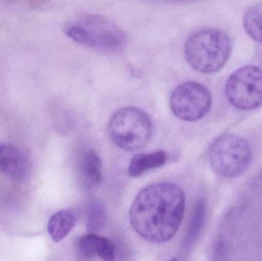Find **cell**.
Here are the masks:
<instances>
[{"label": "cell", "instance_id": "11", "mask_svg": "<svg viewBox=\"0 0 262 261\" xmlns=\"http://www.w3.org/2000/svg\"><path fill=\"white\" fill-rule=\"evenodd\" d=\"M75 213L69 209L57 211L48 223V232L53 242H61L72 231L76 224Z\"/></svg>", "mask_w": 262, "mask_h": 261}, {"label": "cell", "instance_id": "2", "mask_svg": "<svg viewBox=\"0 0 262 261\" xmlns=\"http://www.w3.org/2000/svg\"><path fill=\"white\" fill-rule=\"evenodd\" d=\"M64 33L78 44L105 53L123 52L127 34L112 20L98 14H86L66 23Z\"/></svg>", "mask_w": 262, "mask_h": 261}, {"label": "cell", "instance_id": "6", "mask_svg": "<svg viewBox=\"0 0 262 261\" xmlns=\"http://www.w3.org/2000/svg\"><path fill=\"white\" fill-rule=\"evenodd\" d=\"M226 96L240 110H255L262 105V70L245 66L234 72L226 83Z\"/></svg>", "mask_w": 262, "mask_h": 261}, {"label": "cell", "instance_id": "10", "mask_svg": "<svg viewBox=\"0 0 262 261\" xmlns=\"http://www.w3.org/2000/svg\"><path fill=\"white\" fill-rule=\"evenodd\" d=\"M167 161V155L164 151L152 152L151 153H138L131 159L128 167L130 177H140L146 172L163 167Z\"/></svg>", "mask_w": 262, "mask_h": 261}, {"label": "cell", "instance_id": "4", "mask_svg": "<svg viewBox=\"0 0 262 261\" xmlns=\"http://www.w3.org/2000/svg\"><path fill=\"white\" fill-rule=\"evenodd\" d=\"M112 141L125 151L141 150L150 140L152 124L149 116L135 107H124L112 115L108 124Z\"/></svg>", "mask_w": 262, "mask_h": 261}, {"label": "cell", "instance_id": "1", "mask_svg": "<svg viewBox=\"0 0 262 261\" xmlns=\"http://www.w3.org/2000/svg\"><path fill=\"white\" fill-rule=\"evenodd\" d=\"M184 192L176 184L148 185L131 205L129 218L134 231L154 244L168 242L178 231L184 216Z\"/></svg>", "mask_w": 262, "mask_h": 261}, {"label": "cell", "instance_id": "8", "mask_svg": "<svg viewBox=\"0 0 262 261\" xmlns=\"http://www.w3.org/2000/svg\"><path fill=\"white\" fill-rule=\"evenodd\" d=\"M28 152L12 145H0V173L17 182H24L30 173Z\"/></svg>", "mask_w": 262, "mask_h": 261}, {"label": "cell", "instance_id": "15", "mask_svg": "<svg viewBox=\"0 0 262 261\" xmlns=\"http://www.w3.org/2000/svg\"><path fill=\"white\" fill-rule=\"evenodd\" d=\"M87 228L90 232L97 233L105 226L107 221L105 208L98 200H93L88 208Z\"/></svg>", "mask_w": 262, "mask_h": 261}, {"label": "cell", "instance_id": "12", "mask_svg": "<svg viewBox=\"0 0 262 261\" xmlns=\"http://www.w3.org/2000/svg\"><path fill=\"white\" fill-rule=\"evenodd\" d=\"M101 161L93 150H88L83 155L81 162V176L86 188H94L102 181Z\"/></svg>", "mask_w": 262, "mask_h": 261}, {"label": "cell", "instance_id": "14", "mask_svg": "<svg viewBox=\"0 0 262 261\" xmlns=\"http://www.w3.org/2000/svg\"><path fill=\"white\" fill-rule=\"evenodd\" d=\"M243 27L252 39L262 44V2L246 11L243 16Z\"/></svg>", "mask_w": 262, "mask_h": 261}, {"label": "cell", "instance_id": "5", "mask_svg": "<svg viewBox=\"0 0 262 261\" xmlns=\"http://www.w3.org/2000/svg\"><path fill=\"white\" fill-rule=\"evenodd\" d=\"M251 160L252 151L249 143L237 135H223L209 148L211 168L217 176L224 179H235L243 175Z\"/></svg>", "mask_w": 262, "mask_h": 261}, {"label": "cell", "instance_id": "9", "mask_svg": "<svg viewBox=\"0 0 262 261\" xmlns=\"http://www.w3.org/2000/svg\"><path fill=\"white\" fill-rule=\"evenodd\" d=\"M78 255L82 259H92L96 257L105 261L115 259V248L114 244L105 238L90 232L78 238L76 242Z\"/></svg>", "mask_w": 262, "mask_h": 261}, {"label": "cell", "instance_id": "13", "mask_svg": "<svg viewBox=\"0 0 262 261\" xmlns=\"http://www.w3.org/2000/svg\"><path fill=\"white\" fill-rule=\"evenodd\" d=\"M205 217H206V205L203 200L198 201L194 208L186 235L182 242L181 248H180V253L182 255H185L186 253L189 252V250L196 242L203 229Z\"/></svg>", "mask_w": 262, "mask_h": 261}, {"label": "cell", "instance_id": "7", "mask_svg": "<svg viewBox=\"0 0 262 261\" xmlns=\"http://www.w3.org/2000/svg\"><path fill=\"white\" fill-rule=\"evenodd\" d=\"M212 102L209 89L192 81L177 86L169 98V106L174 115L188 122L203 119L210 110Z\"/></svg>", "mask_w": 262, "mask_h": 261}, {"label": "cell", "instance_id": "3", "mask_svg": "<svg viewBox=\"0 0 262 261\" xmlns=\"http://www.w3.org/2000/svg\"><path fill=\"white\" fill-rule=\"evenodd\" d=\"M229 36L217 29H203L191 34L184 46L185 58L191 67L202 74L219 72L231 53Z\"/></svg>", "mask_w": 262, "mask_h": 261}, {"label": "cell", "instance_id": "16", "mask_svg": "<svg viewBox=\"0 0 262 261\" xmlns=\"http://www.w3.org/2000/svg\"><path fill=\"white\" fill-rule=\"evenodd\" d=\"M144 1L151 3H189V2L197 1V0H144Z\"/></svg>", "mask_w": 262, "mask_h": 261}]
</instances>
